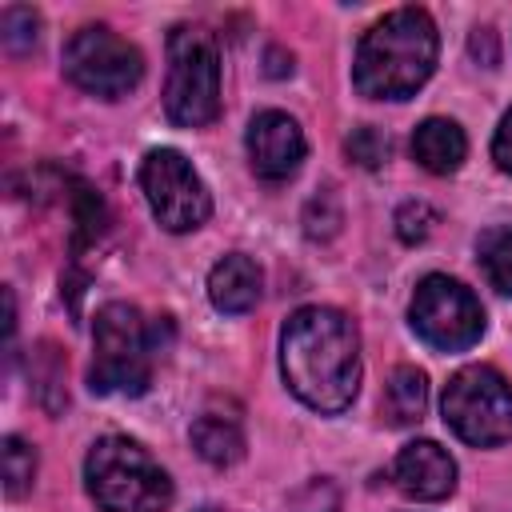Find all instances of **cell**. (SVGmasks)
I'll use <instances>...</instances> for the list:
<instances>
[{
  "mask_svg": "<svg viewBox=\"0 0 512 512\" xmlns=\"http://www.w3.org/2000/svg\"><path fill=\"white\" fill-rule=\"evenodd\" d=\"M288 388L316 412H344L360 388V332L340 308L308 304L280 332Z\"/></svg>",
  "mask_w": 512,
  "mask_h": 512,
  "instance_id": "1",
  "label": "cell"
},
{
  "mask_svg": "<svg viewBox=\"0 0 512 512\" xmlns=\"http://www.w3.org/2000/svg\"><path fill=\"white\" fill-rule=\"evenodd\" d=\"M436 24L424 8H396L376 20L352 64V80L372 100H404L412 96L436 68Z\"/></svg>",
  "mask_w": 512,
  "mask_h": 512,
  "instance_id": "2",
  "label": "cell"
},
{
  "mask_svg": "<svg viewBox=\"0 0 512 512\" xmlns=\"http://www.w3.org/2000/svg\"><path fill=\"white\" fill-rule=\"evenodd\" d=\"M84 484L100 512H168V472L128 436H104L84 456Z\"/></svg>",
  "mask_w": 512,
  "mask_h": 512,
  "instance_id": "3",
  "label": "cell"
},
{
  "mask_svg": "<svg viewBox=\"0 0 512 512\" xmlns=\"http://www.w3.org/2000/svg\"><path fill=\"white\" fill-rule=\"evenodd\" d=\"M164 112L180 128H204L220 112V52L204 28H172Z\"/></svg>",
  "mask_w": 512,
  "mask_h": 512,
  "instance_id": "4",
  "label": "cell"
},
{
  "mask_svg": "<svg viewBox=\"0 0 512 512\" xmlns=\"http://www.w3.org/2000/svg\"><path fill=\"white\" fill-rule=\"evenodd\" d=\"M92 392L140 396L152 380V332L132 304H104L96 312Z\"/></svg>",
  "mask_w": 512,
  "mask_h": 512,
  "instance_id": "5",
  "label": "cell"
},
{
  "mask_svg": "<svg viewBox=\"0 0 512 512\" xmlns=\"http://www.w3.org/2000/svg\"><path fill=\"white\" fill-rule=\"evenodd\" d=\"M440 412L464 444L492 448L512 436V384L488 364H468L448 380Z\"/></svg>",
  "mask_w": 512,
  "mask_h": 512,
  "instance_id": "6",
  "label": "cell"
},
{
  "mask_svg": "<svg viewBox=\"0 0 512 512\" xmlns=\"http://www.w3.org/2000/svg\"><path fill=\"white\" fill-rule=\"evenodd\" d=\"M64 76L92 92V96H128L140 76H144V56L136 52V44H128L124 36H116L104 24H84L80 32H72V40L64 44Z\"/></svg>",
  "mask_w": 512,
  "mask_h": 512,
  "instance_id": "7",
  "label": "cell"
},
{
  "mask_svg": "<svg viewBox=\"0 0 512 512\" xmlns=\"http://www.w3.org/2000/svg\"><path fill=\"white\" fill-rule=\"evenodd\" d=\"M412 328L424 344L440 348V352H460L472 348L484 336V308L472 296V288H464L452 276H424L412 292Z\"/></svg>",
  "mask_w": 512,
  "mask_h": 512,
  "instance_id": "8",
  "label": "cell"
},
{
  "mask_svg": "<svg viewBox=\"0 0 512 512\" xmlns=\"http://www.w3.org/2000/svg\"><path fill=\"white\" fill-rule=\"evenodd\" d=\"M140 188L148 196L152 216L168 232H192L208 220L212 196L196 168L176 152V148H152L140 164Z\"/></svg>",
  "mask_w": 512,
  "mask_h": 512,
  "instance_id": "9",
  "label": "cell"
},
{
  "mask_svg": "<svg viewBox=\"0 0 512 512\" xmlns=\"http://www.w3.org/2000/svg\"><path fill=\"white\" fill-rule=\"evenodd\" d=\"M248 160L264 180H288L304 160V132L288 112H260L248 124Z\"/></svg>",
  "mask_w": 512,
  "mask_h": 512,
  "instance_id": "10",
  "label": "cell"
},
{
  "mask_svg": "<svg viewBox=\"0 0 512 512\" xmlns=\"http://www.w3.org/2000/svg\"><path fill=\"white\" fill-rule=\"evenodd\" d=\"M392 480L408 500H444L456 488V460L436 440H412L392 460Z\"/></svg>",
  "mask_w": 512,
  "mask_h": 512,
  "instance_id": "11",
  "label": "cell"
},
{
  "mask_svg": "<svg viewBox=\"0 0 512 512\" xmlns=\"http://www.w3.org/2000/svg\"><path fill=\"white\" fill-rule=\"evenodd\" d=\"M208 300L228 316H240V312L256 308V300H260V268H256V260L244 256V252L220 256L212 264V272H208Z\"/></svg>",
  "mask_w": 512,
  "mask_h": 512,
  "instance_id": "12",
  "label": "cell"
},
{
  "mask_svg": "<svg viewBox=\"0 0 512 512\" xmlns=\"http://www.w3.org/2000/svg\"><path fill=\"white\" fill-rule=\"evenodd\" d=\"M412 156H416L428 172L448 176V172H456V168L464 164V156H468V140H464V132H460L456 120L428 116V120L412 132Z\"/></svg>",
  "mask_w": 512,
  "mask_h": 512,
  "instance_id": "13",
  "label": "cell"
},
{
  "mask_svg": "<svg viewBox=\"0 0 512 512\" xmlns=\"http://www.w3.org/2000/svg\"><path fill=\"white\" fill-rule=\"evenodd\" d=\"M424 408H428V380H424V372L412 368V364H400L392 372L388 388H384V416H388V424L408 428V424H416L424 416Z\"/></svg>",
  "mask_w": 512,
  "mask_h": 512,
  "instance_id": "14",
  "label": "cell"
},
{
  "mask_svg": "<svg viewBox=\"0 0 512 512\" xmlns=\"http://www.w3.org/2000/svg\"><path fill=\"white\" fill-rule=\"evenodd\" d=\"M192 448L208 464L224 468V464H236L244 456V436H240L236 420H228V416H200L192 424Z\"/></svg>",
  "mask_w": 512,
  "mask_h": 512,
  "instance_id": "15",
  "label": "cell"
},
{
  "mask_svg": "<svg viewBox=\"0 0 512 512\" xmlns=\"http://www.w3.org/2000/svg\"><path fill=\"white\" fill-rule=\"evenodd\" d=\"M480 252V268L488 276V284L504 296H512V228H488L476 244Z\"/></svg>",
  "mask_w": 512,
  "mask_h": 512,
  "instance_id": "16",
  "label": "cell"
},
{
  "mask_svg": "<svg viewBox=\"0 0 512 512\" xmlns=\"http://www.w3.org/2000/svg\"><path fill=\"white\" fill-rule=\"evenodd\" d=\"M0 460H4V492L16 500L32 488L36 480V452L32 444H24L20 436H8L4 448H0Z\"/></svg>",
  "mask_w": 512,
  "mask_h": 512,
  "instance_id": "17",
  "label": "cell"
},
{
  "mask_svg": "<svg viewBox=\"0 0 512 512\" xmlns=\"http://www.w3.org/2000/svg\"><path fill=\"white\" fill-rule=\"evenodd\" d=\"M344 148H348V156H352L356 164H364V168H380V164L388 160V136H384L380 128H372V124L352 128L348 140H344Z\"/></svg>",
  "mask_w": 512,
  "mask_h": 512,
  "instance_id": "18",
  "label": "cell"
},
{
  "mask_svg": "<svg viewBox=\"0 0 512 512\" xmlns=\"http://www.w3.org/2000/svg\"><path fill=\"white\" fill-rule=\"evenodd\" d=\"M0 28H4V48H8V52H24L28 44H36L40 20H36L32 8H4Z\"/></svg>",
  "mask_w": 512,
  "mask_h": 512,
  "instance_id": "19",
  "label": "cell"
},
{
  "mask_svg": "<svg viewBox=\"0 0 512 512\" xmlns=\"http://www.w3.org/2000/svg\"><path fill=\"white\" fill-rule=\"evenodd\" d=\"M432 224H436V212H432L424 200H408V204H400V212H396V236H400L404 244L428 240Z\"/></svg>",
  "mask_w": 512,
  "mask_h": 512,
  "instance_id": "20",
  "label": "cell"
},
{
  "mask_svg": "<svg viewBox=\"0 0 512 512\" xmlns=\"http://www.w3.org/2000/svg\"><path fill=\"white\" fill-rule=\"evenodd\" d=\"M340 508V496L328 480H312L300 496H296V512H336Z\"/></svg>",
  "mask_w": 512,
  "mask_h": 512,
  "instance_id": "21",
  "label": "cell"
},
{
  "mask_svg": "<svg viewBox=\"0 0 512 512\" xmlns=\"http://www.w3.org/2000/svg\"><path fill=\"white\" fill-rule=\"evenodd\" d=\"M492 160H496L500 172L512 176V112L500 120V128H496V136H492Z\"/></svg>",
  "mask_w": 512,
  "mask_h": 512,
  "instance_id": "22",
  "label": "cell"
},
{
  "mask_svg": "<svg viewBox=\"0 0 512 512\" xmlns=\"http://www.w3.org/2000/svg\"><path fill=\"white\" fill-rule=\"evenodd\" d=\"M472 52H476L484 64H496V32H492V28H476V36H472Z\"/></svg>",
  "mask_w": 512,
  "mask_h": 512,
  "instance_id": "23",
  "label": "cell"
},
{
  "mask_svg": "<svg viewBox=\"0 0 512 512\" xmlns=\"http://www.w3.org/2000/svg\"><path fill=\"white\" fill-rule=\"evenodd\" d=\"M268 60H272V64H268V72H272V76L292 72V60H284V52H276V48H272V52H268Z\"/></svg>",
  "mask_w": 512,
  "mask_h": 512,
  "instance_id": "24",
  "label": "cell"
},
{
  "mask_svg": "<svg viewBox=\"0 0 512 512\" xmlns=\"http://www.w3.org/2000/svg\"><path fill=\"white\" fill-rule=\"evenodd\" d=\"M200 512H220V508H200Z\"/></svg>",
  "mask_w": 512,
  "mask_h": 512,
  "instance_id": "25",
  "label": "cell"
}]
</instances>
